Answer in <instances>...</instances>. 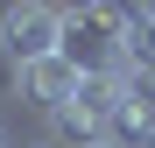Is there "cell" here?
<instances>
[{"label":"cell","instance_id":"6da1fadb","mask_svg":"<svg viewBox=\"0 0 155 148\" xmlns=\"http://www.w3.org/2000/svg\"><path fill=\"white\" fill-rule=\"evenodd\" d=\"M64 49V7H49V0H21V7H0V57L14 71H28L42 57H57Z\"/></svg>","mask_w":155,"mask_h":148},{"label":"cell","instance_id":"7a4b0ae2","mask_svg":"<svg viewBox=\"0 0 155 148\" xmlns=\"http://www.w3.org/2000/svg\"><path fill=\"white\" fill-rule=\"evenodd\" d=\"M120 14L127 7H64V57L78 71H120Z\"/></svg>","mask_w":155,"mask_h":148},{"label":"cell","instance_id":"3957f363","mask_svg":"<svg viewBox=\"0 0 155 148\" xmlns=\"http://www.w3.org/2000/svg\"><path fill=\"white\" fill-rule=\"evenodd\" d=\"M14 92H21V106H35L42 120L57 113V106H71V92H78V64L64 57H42V64H28V71H14Z\"/></svg>","mask_w":155,"mask_h":148},{"label":"cell","instance_id":"277c9868","mask_svg":"<svg viewBox=\"0 0 155 148\" xmlns=\"http://www.w3.org/2000/svg\"><path fill=\"white\" fill-rule=\"evenodd\" d=\"M21 148H57V141H49V134H42V141H21Z\"/></svg>","mask_w":155,"mask_h":148},{"label":"cell","instance_id":"5b68a950","mask_svg":"<svg viewBox=\"0 0 155 148\" xmlns=\"http://www.w3.org/2000/svg\"><path fill=\"white\" fill-rule=\"evenodd\" d=\"M0 148H14V141H7V127H0Z\"/></svg>","mask_w":155,"mask_h":148},{"label":"cell","instance_id":"8992f818","mask_svg":"<svg viewBox=\"0 0 155 148\" xmlns=\"http://www.w3.org/2000/svg\"><path fill=\"white\" fill-rule=\"evenodd\" d=\"M148 148H155V141H148Z\"/></svg>","mask_w":155,"mask_h":148}]
</instances>
